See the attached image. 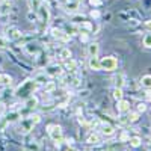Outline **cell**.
<instances>
[{
    "label": "cell",
    "instance_id": "obj_1",
    "mask_svg": "<svg viewBox=\"0 0 151 151\" xmlns=\"http://www.w3.org/2000/svg\"><path fill=\"white\" fill-rule=\"evenodd\" d=\"M38 88V83L36 80H27V82H24L23 85H20V88L17 89V97H23V98H27L33 94V91Z\"/></svg>",
    "mask_w": 151,
    "mask_h": 151
},
{
    "label": "cell",
    "instance_id": "obj_2",
    "mask_svg": "<svg viewBox=\"0 0 151 151\" xmlns=\"http://www.w3.org/2000/svg\"><path fill=\"white\" fill-rule=\"evenodd\" d=\"M47 133L50 136V139H52L59 147V144L62 142V139H64V132H62L60 125H58V124H48L47 125Z\"/></svg>",
    "mask_w": 151,
    "mask_h": 151
},
{
    "label": "cell",
    "instance_id": "obj_3",
    "mask_svg": "<svg viewBox=\"0 0 151 151\" xmlns=\"http://www.w3.org/2000/svg\"><path fill=\"white\" fill-rule=\"evenodd\" d=\"M41 121L40 115H30L27 118H23L21 119V125H20V130L23 133H29L30 130H33V127Z\"/></svg>",
    "mask_w": 151,
    "mask_h": 151
},
{
    "label": "cell",
    "instance_id": "obj_4",
    "mask_svg": "<svg viewBox=\"0 0 151 151\" xmlns=\"http://www.w3.org/2000/svg\"><path fill=\"white\" fill-rule=\"evenodd\" d=\"M36 20L41 23V26L42 27H45L47 24L50 23V9H48V6H47V3H41V6L38 8V11H36Z\"/></svg>",
    "mask_w": 151,
    "mask_h": 151
},
{
    "label": "cell",
    "instance_id": "obj_5",
    "mask_svg": "<svg viewBox=\"0 0 151 151\" xmlns=\"http://www.w3.org/2000/svg\"><path fill=\"white\" fill-rule=\"evenodd\" d=\"M100 67H101V70H104V71H115L118 68V60L113 56H106V58H103L101 60H100Z\"/></svg>",
    "mask_w": 151,
    "mask_h": 151
},
{
    "label": "cell",
    "instance_id": "obj_6",
    "mask_svg": "<svg viewBox=\"0 0 151 151\" xmlns=\"http://www.w3.org/2000/svg\"><path fill=\"white\" fill-rule=\"evenodd\" d=\"M5 33H6V35H5L6 40H9V41H18L20 38L23 36V33L20 32V29H17V27H14V26L6 27Z\"/></svg>",
    "mask_w": 151,
    "mask_h": 151
},
{
    "label": "cell",
    "instance_id": "obj_7",
    "mask_svg": "<svg viewBox=\"0 0 151 151\" xmlns=\"http://www.w3.org/2000/svg\"><path fill=\"white\" fill-rule=\"evenodd\" d=\"M62 67L58 65V64H52V65H48L45 68V74L50 76V77H59V76H62Z\"/></svg>",
    "mask_w": 151,
    "mask_h": 151
},
{
    "label": "cell",
    "instance_id": "obj_8",
    "mask_svg": "<svg viewBox=\"0 0 151 151\" xmlns=\"http://www.w3.org/2000/svg\"><path fill=\"white\" fill-rule=\"evenodd\" d=\"M52 36L56 38V40H59V41H68L70 40V35L67 32H64V30L58 29V27H53L52 29Z\"/></svg>",
    "mask_w": 151,
    "mask_h": 151
},
{
    "label": "cell",
    "instance_id": "obj_9",
    "mask_svg": "<svg viewBox=\"0 0 151 151\" xmlns=\"http://www.w3.org/2000/svg\"><path fill=\"white\" fill-rule=\"evenodd\" d=\"M116 109H118L119 113H129L130 112V101H127V100H124V98L118 100L116 101Z\"/></svg>",
    "mask_w": 151,
    "mask_h": 151
},
{
    "label": "cell",
    "instance_id": "obj_10",
    "mask_svg": "<svg viewBox=\"0 0 151 151\" xmlns=\"http://www.w3.org/2000/svg\"><path fill=\"white\" fill-rule=\"evenodd\" d=\"M23 150L24 151H40L41 150V145L38 144L36 141H29V142H24Z\"/></svg>",
    "mask_w": 151,
    "mask_h": 151
},
{
    "label": "cell",
    "instance_id": "obj_11",
    "mask_svg": "<svg viewBox=\"0 0 151 151\" xmlns=\"http://www.w3.org/2000/svg\"><path fill=\"white\" fill-rule=\"evenodd\" d=\"M98 52H100L98 42H91L89 45H88V55H89V58H97Z\"/></svg>",
    "mask_w": 151,
    "mask_h": 151
},
{
    "label": "cell",
    "instance_id": "obj_12",
    "mask_svg": "<svg viewBox=\"0 0 151 151\" xmlns=\"http://www.w3.org/2000/svg\"><path fill=\"white\" fill-rule=\"evenodd\" d=\"M100 142H101V137H100L98 133H91L86 137V144H89V145H98Z\"/></svg>",
    "mask_w": 151,
    "mask_h": 151
},
{
    "label": "cell",
    "instance_id": "obj_13",
    "mask_svg": "<svg viewBox=\"0 0 151 151\" xmlns=\"http://www.w3.org/2000/svg\"><path fill=\"white\" fill-rule=\"evenodd\" d=\"M36 106H38V98H36V97L30 95V97L26 98V103H24V107H26V109L32 110V109H35Z\"/></svg>",
    "mask_w": 151,
    "mask_h": 151
},
{
    "label": "cell",
    "instance_id": "obj_14",
    "mask_svg": "<svg viewBox=\"0 0 151 151\" xmlns=\"http://www.w3.org/2000/svg\"><path fill=\"white\" fill-rule=\"evenodd\" d=\"M77 67L79 65H77V62H76L74 59L70 58V59L65 60V70H68L70 73H76V71H77Z\"/></svg>",
    "mask_w": 151,
    "mask_h": 151
},
{
    "label": "cell",
    "instance_id": "obj_15",
    "mask_svg": "<svg viewBox=\"0 0 151 151\" xmlns=\"http://www.w3.org/2000/svg\"><path fill=\"white\" fill-rule=\"evenodd\" d=\"M20 115H21L20 112H9L8 115H5L3 118H5V121H6L8 124H11V122H14V121H17V119L20 118Z\"/></svg>",
    "mask_w": 151,
    "mask_h": 151
},
{
    "label": "cell",
    "instance_id": "obj_16",
    "mask_svg": "<svg viewBox=\"0 0 151 151\" xmlns=\"http://www.w3.org/2000/svg\"><path fill=\"white\" fill-rule=\"evenodd\" d=\"M100 132H101V134H104V136H112L113 133H115V129H113L110 124H103Z\"/></svg>",
    "mask_w": 151,
    "mask_h": 151
},
{
    "label": "cell",
    "instance_id": "obj_17",
    "mask_svg": "<svg viewBox=\"0 0 151 151\" xmlns=\"http://www.w3.org/2000/svg\"><path fill=\"white\" fill-rule=\"evenodd\" d=\"M88 65H89V68L94 70V71L101 70V67H100V60H98L97 58H89V62H88Z\"/></svg>",
    "mask_w": 151,
    "mask_h": 151
},
{
    "label": "cell",
    "instance_id": "obj_18",
    "mask_svg": "<svg viewBox=\"0 0 151 151\" xmlns=\"http://www.w3.org/2000/svg\"><path fill=\"white\" fill-rule=\"evenodd\" d=\"M129 144H130V147L137 148V147L142 145V139L139 136H132V137H129Z\"/></svg>",
    "mask_w": 151,
    "mask_h": 151
},
{
    "label": "cell",
    "instance_id": "obj_19",
    "mask_svg": "<svg viewBox=\"0 0 151 151\" xmlns=\"http://www.w3.org/2000/svg\"><path fill=\"white\" fill-rule=\"evenodd\" d=\"M12 83V77L9 74H0V86H9Z\"/></svg>",
    "mask_w": 151,
    "mask_h": 151
},
{
    "label": "cell",
    "instance_id": "obj_20",
    "mask_svg": "<svg viewBox=\"0 0 151 151\" xmlns=\"http://www.w3.org/2000/svg\"><path fill=\"white\" fill-rule=\"evenodd\" d=\"M141 85H142V88H145V89H151V76H150V74L142 76Z\"/></svg>",
    "mask_w": 151,
    "mask_h": 151
},
{
    "label": "cell",
    "instance_id": "obj_21",
    "mask_svg": "<svg viewBox=\"0 0 151 151\" xmlns=\"http://www.w3.org/2000/svg\"><path fill=\"white\" fill-rule=\"evenodd\" d=\"M42 2H44V0H29V8H30V11H35V12H36Z\"/></svg>",
    "mask_w": 151,
    "mask_h": 151
},
{
    "label": "cell",
    "instance_id": "obj_22",
    "mask_svg": "<svg viewBox=\"0 0 151 151\" xmlns=\"http://www.w3.org/2000/svg\"><path fill=\"white\" fill-rule=\"evenodd\" d=\"M59 58L60 59H64V60H67V59H70L71 58V52H70V48H60V52H59Z\"/></svg>",
    "mask_w": 151,
    "mask_h": 151
},
{
    "label": "cell",
    "instance_id": "obj_23",
    "mask_svg": "<svg viewBox=\"0 0 151 151\" xmlns=\"http://www.w3.org/2000/svg\"><path fill=\"white\" fill-rule=\"evenodd\" d=\"M64 8L67 11H77L79 9V2H67V3H64Z\"/></svg>",
    "mask_w": 151,
    "mask_h": 151
},
{
    "label": "cell",
    "instance_id": "obj_24",
    "mask_svg": "<svg viewBox=\"0 0 151 151\" xmlns=\"http://www.w3.org/2000/svg\"><path fill=\"white\" fill-rule=\"evenodd\" d=\"M124 97V92H122V88H115V89H113V98L116 100H121Z\"/></svg>",
    "mask_w": 151,
    "mask_h": 151
},
{
    "label": "cell",
    "instance_id": "obj_25",
    "mask_svg": "<svg viewBox=\"0 0 151 151\" xmlns=\"http://www.w3.org/2000/svg\"><path fill=\"white\" fill-rule=\"evenodd\" d=\"M113 80H115V88H122L124 86V76L122 74H118Z\"/></svg>",
    "mask_w": 151,
    "mask_h": 151
},
{
    "label": "cell",
    "instance_id": "obj_26",
    "mask_svg": "<svg viewBox=\"0 0 151 151\" xmlns=\"http://www.w3.org/2000/svg\"><path fill=\"white\" fill-rule=\"evenodd\" d=\"M127 118H129L130 122H136L137 119H139V112H129Z\"/></svg>",
    "mask_w": 151,
    "mask_h": 151
},
{
    "label": "cell",
    "instance_id": "obj_27",
    "mask_svg": "<svg viewBox=\"0 0 151 151\" xmlns=\"http://www.w3.org/2000/svg\"><path fill=\"white\" fill-rule=\"evenodd\" d=\"M142 42H144V47H147V48H151V32H150V33H147V35L144 36Z\"/></svg>",
    "mask_w": 151,
    "mask_h": 151
},
{
    "label": "cell",
    "instance_id": "obj_28",
    "mask_svg": "<svg viewBox=\"0 0 151 151\" xmlns=\"http://www.w3.org/2000/svg\"><path fill=\"white\" fill-rule=\"evenodd\" d=\"M55 88H56V85H55L53 82H45V83H44V89H45V92H52Z\"/></svg>",
    "mask_w": 151,
    "mask_h": 151
},
{
    "label": "cell",
    "instance_id": "obj_29",
    "mask_svg": "<svg viewBox=\"0 0 151 151\" xmlns=\"http://www.w3.org/2000/svg\"><path fill=\"white\" fill-rule=\"evenodd\" d=\"M118 124H119V125H129V124H132V122L129 121V118H127V116H119Z\"/></svg>",
    "mask_w": 151,
    "mask_h": 151
},
{
    "label": "cell",
    "instance_id": "obj_30",
    "mask_svg": "<svg viewBox=\"0 0 151 151\" xmlns=\"http://www.w3.org/2000/svg\"><path fill=\"white\" fill-rule=\"evenodd\" d=\"M89 15H91V18H94V20H98V18H100V11H97V9H92Z\"/></svg>",
    "mask_w": 151,
    "mask_h": 151
},
{
    "label": "cell",
    "instance_id": "obj_31",
    "mask_svg": "<svg viewBox=\"0 0 151 151\" xmlns=\"http://www.w3.org/2000/svg\"><path fill=\"white\" fill-rule=\"evenodd\" d=\"M82 27L91 32V30H92V24H91V23H88V21H82Z\"/></svg>",
    "mask_w": 151,
    "mask_h": 151
},
{
    "label": "cell",
    "instance_id": "obj_32",
    "mask_svg": "<svg viewBox=\"0 0 151 151\" xmlns=\"http://www.w3.org/2000/svg\"><path fill=\"white\" fill-rule=\"evenodd\" d=\"M88 40H89L88 33H86V32H80V41H82V42H88Z\"/></svg>",
    "mask_w": 151,
    "mask_h": 151
},
{
    "label": "cell",
    "instance_id": "obj_33",
    "mask_svg": "<svg viewBox=\"0 0 151 151\" xmlns=\"http://www.w3.org/2000/svg\"><path fill=\"white\" fill-rule=\"evenodd\" d=\"M145 110H147V106H145L144 103H139V104H137V112H139V113H141V112H145Z\"/></svg>",
    "mask_w": 151,
    "mask_h": 151
},
{
    "label": "cell",
    "instance_id": "obj_34",
    "mask_svg": "<svg viewBox=\"0 0 151 151\" xmlns=\"http://www.w3.org/2000/svg\"><path fill=\"white\" fill-rule=\"evenodd\" d=\"M144 27H145L148 32H151V20H147V21L144 23Z\"/></svg>",
    "mask_w": 151,
    "mask_h": 151
},
{
    "label": "cell",
    "instance_id": "obj_35",
    "mask_svg": "<svg viewBox=\"0 0 151 151\" xmlns=\"http://www.w3.org/2000/svg\"><path fill=\"white\" fill-rule=\"evenodd\" d=\"M89 5H92V6H100V5H101V0H89Z\"/></svg>",
    "mask_w": 151,
    "mask_h": 151
},
{
    "label": "cell",
    "instance_id": "obj_36",
    "mask_svg": "<svg viewBox=\"0 0 151 151\" xmlns=\"http://www.w3.org/2000/svg\"><path fill=\"white\" fill-rule=\"evenodd\" d=\"M129 137H130V136H129L127 133L124 132V133L121 134V139H119V141H121V142H125V141H129Z\"/></svg>",
    "mask_w": 151,
    "mask_h": 151
},
{
    "label": "cell",
    "instance_id": "obj_37",
    "mask_svg": "<svg viewBox=\"0 0 151 151\" xmlns=\"http://www.w3.org/2000/svg\"><path fill=\"white\" fill-rule=\"evenodd\" d=\"M0 47H2V48H3V47H6V40H3L2 36H0Z\"/></svg>",
    "mask_w": 151,
    "mask_h": 151
},
{
    "label": "cell",
    "instance_id": "obj_38",
    "mask_svg": "<svg viewBox=\"0 0 151 151\" xmlns=\"http://www.w3.org/2000/svg\"><path fill=\"white\" fill-rule=\"evenodd\" d=\"M145 98H147V100H151V91H150V89L145 92Z\"/></svg>",
    "mask_w": 151,
    "mask_h": 151
},
{
    "label": "cell",
    "instance_id": "obj_39",
    "mask_svg": "<svg viewBox=\"0 0 151 151\" xmlns=\"http://www.w3.org/2000/svg\"><path fill=\"white\" fill-rule=\"evenodd\" d=\"M67 2H79L80 3V0H67Z\"/></svg>",
    "mask_w": 151,
    "mask_h": 151
},
{
    "label": "cell",
    "instance_id": "obj_40",
    "mask_svg": "<svg viewBox=\"0 0 151 151\" xmlns=\"http://www.w3.org/2000/svg\"><path fill=\"white\" fill-rule=\"evenodd\" d=\"M74 151H79V150H74Z\"/></svg>",
    "mask_w": 151,
    "mask_h": 151
}]
</instances>
